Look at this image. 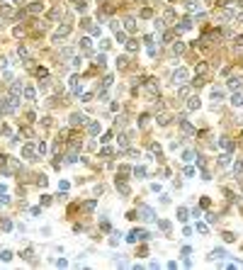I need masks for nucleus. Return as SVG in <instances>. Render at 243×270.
I'll use <instances>...</instances> for the list:
<instances>
[{"label": "nucleus", "instance_id": "nucleus-8", "mask_svg": "<svg viewBox=\"0 0 243 270\" xmlns=\"http://www.w3.org/2000/svg\"><path fill=\"white\" fill-rule=\"evenodd\" d=\"M71 90H73V93H80V83H78V78H76V76L71 78Z\"/></svg>", "mask_w": 243, "mask_h": 270}, {"label": "nucleus", "instance_id": "nucleus-6", "mask_svg": "<svg viewBox=\"0 0 243 270\" xmlns=\"http://www.w3.org/2000/svg\"><path fill=\"white\" fill-rule=\"evenodd\" d=\"M20 93H25V90H22V83H20V80H15V83H12V95L17 97Z\"/></svg>", "mask_w": 243, "mask_h": 270}, {"label": "nucleus", "instance_id": "nucleus-2", "mask_svg": "<svg viewBox=\"0 0 243 270\" xmlns=\"http://www.w3.org/2000/svg\"><path fill=\"white\" fill-rule=\"evenodd\" d=\"M173 78H175V83H185V80H187V71H185V68H178Z\"/></svg>", "mask_w": 243, "mask_h": 270}, {"label": "nucleus", "instance_id": "nucleus-7", "mask_svg": "<svg viewBox=\"0 0 243 270\" xmlns=\"http://www.w3.org/2000/svg\"><path fill=\"white\" fill-rule=\"evenodd\" d=\"M231 105H233V107H241V105H243V95H241V93H236V95L231 97Z\"/></svg>", "mask_w": 243, "mask_h": 270}, {"label": "nucleus", "instance_id": "nucleus-1", "mask_svg": "<svg viewBox=\"0 0 243 270\" xmlns=\"http://www.w3.org/2000/svg\"><path fill=\"white\" fill-rule=\"evenodd\" d=\"M68 32H71V25H61V29H59V32L54 34V42H59V39H63V37H66Z\"/></svg>", "mask_w": 243, "mask_h": 270}, {"label": "nucleus", "instance_id": "nucleus-30", "mask_svg": "<svg viewBox=\"0 0 243 270\" xmlns=\"http://www.w3.org/2000/svg\"><path fill=\"white\" fill-rule=\"evenodd\" d=\"M197 231H202V234H207L209 229H207V224H197Z\"/></svg>", "mask_w": 243, "mask_h": 270}, {"label": "nucleus", "instance_id": "nucleus-10", "mask_svg": "<svg viewBox=\"0 0 243 270\" xmlns=\"http://www.w3.org/2000/svg\"><path fill=\"white\" fill-rule=\"evenodd\" d=\"M221 95H224V90H221V88L216 85V88L212 90V100H221Z\"/></svg>", "mask_w": 243, "mask_h": 270}, {"label": "nucleus", "instance_id": "nucleus-23", "mask_svg": "<svg viewBox=\"0 0 243 270\" xmlns=\"http://www.w3.org/2000/svg\"><path fill=\"white\" fill-rule=\"evenodd\" d=\"M134 173H136V178H143V175H146V168H143V166H139Z\"/></svg>", "mask_w": 243, "mask_h": 270}, {"label": "nucleus", "instance_id": "nucleus-20", "mask_svg": "<svg viewBox=\"0 0 243 270\" xmlns=\"http://www.w3.org/2000/svg\"><path fill=\"white\" fill-rule=\"evenodd\" d=\"M124 27H126L129 32H134V27H136V25H134V20H124Z\"/></svg>", "mask_w": 243, "mask_h": 270}, {"label": "nucleus", "instance_id": "nucleus-28", "mask_svg": "<svg viewBox=\"0 0 243 270\" xmlns=\"http://www.w3.org/2000/svg\"><path fill=\"white\" fill-rule=\"evenodd\" d=\"M126 46H129V51H136V49H139V44H136V42H129Z\"/></svg>", "mask_w": 243, "mask_h": 270}, {"label": "nucleus", "instance_id": "nucleus-5", "mask_svg": "<svg viewBox=\"0 0 243 270\" xmlns=\"http://www.w3.org/2000/svg\"><path fill=\"white\" fill-rule=\"evenodd\" d=\"M83 119H85V117H83L80 112H76V115H71V124H73V127H78V124H83Z\"/></svg>", "mask_w": 243, "mask_h": 270}, {"label": "nucleus", "instance_id": "nucleus-21", "mask_svg": "<svg viewBox=\"0 0 243 270\" xmlns=\"http://www.w3.org/2000/svg\"><path fill=\"white\" fill-rule=\"evenodd\" d=\"M46 73H49L46 68H36V78H46Z\"/></svg>", "mask_w": 243, "mask_h": 270}, {"label": "nucleus", "instance_id": "nucleus-25", "mask_svg": "<svg viewBox=\"0 0 243 270\" xmlns=\"http://www.w3.org/2000/svg\"><path fill=\"white\" fill-rule=\"evenodd\" d=\"M22 258H25V260L32 258V248H25V251H22Z\"/></svg>", "mask_w": 243, "mask_h": 270}, {"label": "nucleus", "instance_id": "nucleus-31", "mask_svg": "<svg viewBox=\"0 0 243 270\" xmlns=\"http://www.w3.org/2000/svg\"><path fill=\"white\" fill-rule=\"evenodd\" d=\"M236 46H243V37H236Z\"/></svg>", "mask_w": 243, "mask_h": 270}, {"label": "nucleus", "instance_id": "nucleus-12", "mask_svg": "<svg viewBox=\"0 0 243 270\" xmlns=\"http://www.w3.org/2000/svg\"><path fill=\"white\" fill-rule=\"evenodd\" d=\"M117 187H119V192H122V195H126V192H129V187L124 185V180H122V178H117Z\"/></svg>", "mask_w": 243, "mask_h": 270}, {"label": "nucleus", "instance_id": "nucleus-15", "mask_svg": "<svg viewBox=\"0 0 243 270\" xmlns=\"http://www.w3.org/2000/svg\"><path fill=\"white\" fill-rule=\"evenodd\" d=\"M10 258H12V251H7V248H5L3 253H0V260H3V263H7Z\"/></svg>", "mask_w": 243, "mask_h": 270}, {"label": "nucleus", "instance_id": "nucleus-9", "mask_svg": "<svg viewBox=\"0 0 243 270\" xmlns=\"http://www.w3.org/2000/svg\"><path fill=\"white\" fill-rule=\"evenodd\" d=\"M192 27V20H190V17H185V20H180V27L178 29H190Z\"/></svg>", "mask_w": 243, "mask_h": 270}, {"label": "nucleus", "instance_id": "nucleus-4", "mask_svg": "<svg viewBox=\"0 0 243 270\" xmlns=\"http://www.w3.org/2000/svg\"><path fill=\"white\" fill-rule=\"evenodd\" d=\"M22 156H25L27 161H36V153H34L32 146H25V149H22Z\"/></svg>", "mask_w": 243, "mask_h": 270}, {"label": "nucleus", "instance_id": "nucleus-22", "mask_svg": "<svg viewBox=\"0 0 243 270\" xmlns=\"http://www.w3.org/2000/svg\"><path fill=\"white\" fill-rule=\"evenodd\" d=\"M182 132H187V134H192L195 129H192V124H187V122H182Z\"/></svg>", "mask_w": 243, "mask_h": 270}, {"label": "nucleus", "instance_id": "nucleus-13", "mask_svg": "<svg viewBox=\"0 0 243 270\" xmlns=\"http://www.w3.org/2000/svg\"><path fill=\"white\" fill-rule=\"evenodd\" d=\"M219 163H221V166H229V163H231V156H229V153H221V156H219Z\"/></svg>", "mask_w": 243, "mask_h": 270}, {"label": "nucleus", "instance_id": "nucleus-26", "mask_svg": "<svg viewBox=\"0 0 243 270\" xmlns=\"http://www.w3.org/2000/svg\"><path fill=\"white\" fill-rule=\"evenodd\" d=\"M182 51H185V44L178 42V44H175V54H182Z\"/></svg>", "mask_w": 243, "mask_h": 270}, {"label": "nucleus", "instance_id": "nucleus-17", "mask_svg": "<svg viewBox=\"0 0 243 270\" xmlns=\"http://www.w3.org/2000/svg\"><path fill=\"white\" fill-rule=\"evenodd\" d=\"M178 219H180V222H185V219H187V209H185V207H180V209H178Z\"/></svg>", "mask_w": 243, "mask_h": 270}, {"label": "nucleus", "instance_id": "nucleus-14", "mask_svg": "<svg viewBox=\"0 0 243 270\" xmlns=\"http://www.w3.org/2000/svg\"><path fill=\"white\" fill-rule=\"evenodd\" d=\"M229 88H231V90H238V88H241V78H231V80H229Z\"/></svg>", "mask_w": 243, "mask_h": 270}, {"label": "nucleus", "instance_id": "nucleus-19", "mask_svg": "<svg viewBox=\"0 0 243 270\" xmlns=\"http://www.w3.org/2000/svg\"><path fill=\"white\" fill-rule=\"evenodd\" d=\"M143 219H156V217H153V209L146 207V209H143Z\"/></svg>", "mask_w": 243, "mask_h": 270}, {"label": "nucleus", "instance_id": "nucleus-18", "mask_svg": "<svg viewBox=\"0 0 243 270\" xmlns=\"http://www.w3.org/2000/svg\"><path fill=\"white\" fill-rule=\"evenodd\" d=\"M88 132H90V134H97V132H100V124H97V122H92L90 127H88Z\"/></svg>", "mask_w": 243, "mask_h": 270}, {"label": "nucleus", "instance_id": "nucleus-27", "mask_svg": "<svg viewBox=\"0 0 243 270\" xmlns=\"http://www.w3.org/2000/svg\"><path fill=\"white\" fill-rule=\"evenodd\" d=\"M117 66L124 68V66H126V56H119V59H117Z\"/></svg>", "mask_w": 243, "mask_h": 270}, {"label": "nucleus", "instance_id": "nucleus-29", "mask_svg": "<svg viewBox=\"0 0 243 270\" xmlns=\"http://www.w3.org/2000/svg\"><path fill=\"white\" fill-rule=\"evenodd\" d=\"M161 229L163 231H170V222H161Z\"/></svg>", "mask_w": 243, "mask_h": 270}, {"label": "nucleus", "instance_id": "nucleus-16", "mask_svg": "<svg viewBox=\"0 0 243 270\" xmlns=\"http://www.w3.org/2000/svg\"><path fill=\"white\" fill-rule=\"evenodd\" d=\"M25 100H34V88H25Z\"/></svg>", "mask_w": 243, "mask_h": 270}, {"label": "nucleus", "instance_id": "nucleus-11", "mask_svg": "<svg viewBox=\"0 0 243 270\" xmlns=\"http://www.w3.org/2000/svg\"><path fill=\"white\" fill-rule=\"evenodd\" d=\"M187 107H190V110H199V97H190Z\"/></svg>", "mask_w": 243, "mask_h": 270}, {"label": "nucleus", "instance_id": "nucleus-3", "mask_svg": "<svg viewBox=\"0 0 243 270\" xmlns=\"http://www.w3.org/2000/svg\"><path fill=\"white\" fill-rule=\"evenodd\" d=\"M226 256H229V253H226L224 248H216V251H212L209 258H212V260H221V258H226Z\"/></svg>", "mask_w": 243, "mask_h": 270}, {"label": "nucleus", "instance_id": "nucleus-24", "mask_svg": "<svg viewBox=\"0 0 243 270\" xmlns=\"http://www.w3.org/2000/svg\"><path fill=\"white\" fill-rule=\"evenodd\" d=\"M192 156H195L192 151H182V161H192Z\"/></svg>", "mask_w": 243, "mask_h": 270}]
</instances>
